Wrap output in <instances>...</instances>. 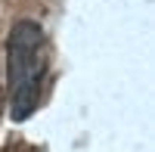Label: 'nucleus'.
Listing matches in <instances>:
<instances>
[{"instance_id":"1","label":"nucleus","mask_w":155,"mask_h":152,"mask_svg":"<svg viewBox=\"0 0 155 152\" xmlns=\"http://www.w3.org/2000/svg\"><path fill=\"white\" fill-rule=\"evenodd\" d=\"M50 53L47 34L37 22H16L6 37V99L9 118L25 121L41 106L44 78H47Z\"/></svg>"}]
</instances>
